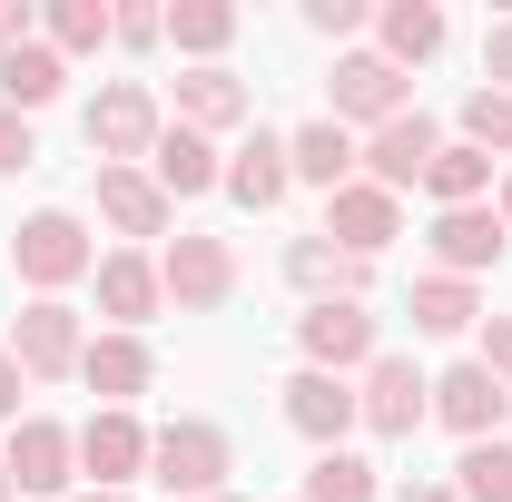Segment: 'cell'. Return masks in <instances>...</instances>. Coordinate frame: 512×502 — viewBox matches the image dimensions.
<instances>
[{
	"instance_id": "6da1fadb",
	"label": "cell",
	"mask_w": 512,
	"mask_h": 502,
	"mask_svg": "<svg viewBox=\"0 0 512 502\" xmlns=\"http://www.w3.org/2000/svg\"><path fill=\"white\" fill-rule=\"evenodd\" d=\"M148 463H158V483H168V502L227 493V434H217V424H168V434L148 443Z\"/></svg>"
},
{
	"instance_id": "7a4b0ae2",
	"label": "cell",
	"mask_w": 512,
	"mask_h": 502,
	"mask_svg": "<svg viewBox=\"0 0 512 502\" xmlns=\"http://www.w3.org/2000/svg\"><path fill=\"white\" fill-rule=\"evenodd\" d=\"M10 266L50 296V286H69V276H89L99 256H89V237H79V217H60V207H40L20 237H10Z\"/></svg>"
},
{
	"instance_id": "3957f363",
	"label": "cell",
	"mask_w": 512,
	"mask_h": 502,
	"mask_svg": "<svg viewBox=\"0 0 512 502\" xmlns=\"http://www.w3.org/2000/svg\"><path fill=\"white\" fill-rule=\"evenodd\" d=\"M434 414V384L414 375L404 355H375L365 365V394H355V424H375V434H414Z\"/></svg>"
},
{
	"instance_id": "277c9868",
	"label": "cell",
	"mask_w": 512,
	"mask_h": 502,
	"mask_svg": "<svg viewBox=\"0 0 512 502\" xmlns=\"http://www.w3.org/2000/svg\"><path fill=\"white\" fill-rule=\"evenodd\" d=\"M296 335H306V365H316V375H345V365H375V315L355 306V296H325V306L306 315Z\"/></svg>"
},
{
	"instance_id": "5b68a950",
	"label": "cell",
	"mask_w": 512,
	"mask_h": 502,
	"mask_svg": "<svg viewBox=\"0 0 512 502\" xmlns=\"http://www.w3.org/2000/svg\"><path fill=\"white\" fill-rule=\"evenodd\" d=\"M10 355H20V375H79L89 335H79V315H69L60 296H40V306H20V335H10Z\"/></svg>"
},
{
	"instance_id": "8992f818",
	"label": "cell",
	"mask_w": 512,
	"mask_h": 502,
	"mask_svg": "<svg viewBox=\"0 0 512 502\" xmlns=\"http://www.w3.org/2000/svg\"><path fill=\"white\" fill-rule=\"evenodd\" d=\"M89 148H99L109 168L148 158V148H158V99H148V89H99V99H89Z\"/></svg>"
},
{
	"instance_id": "52a82bcc",
	"label": "cell",
	"mask_w": 512,
	"mask_h": 502,
	"mask_svg": "<svg viewBox=\"0 0 512 502\" xmlns=\"http://www.w3.org/2000/svg\"><path fill=\"white\" fill-rule=\"evenodd\" d=\"M325 247H345L355 266H365V256H384V247H394V197H384L375 178L335 188V197H325Z\"/></svg>"
},
{
	"instance_id": "ba28073f",
	"label": "cell",
	"mask_w": 512,
	"mask_h": 502,
	"mask_svg": "<svg viewBox=\"0 0 512 502\" xmlns=\"http://www.w3.org/2000/svg\"><path fill=\"white\" fill-rule=\"evenodd\" d=\"M0 463H10V483H20V493H60L69 463H79V434H69V424H50V414H20V434H10V453H0Z\"/></svg>"
},
{
	"instance_id": "9c48e42d",
	"label": "cell",
	"mask_w": 512,
	"mask_h": 502,
	"mask_svg": "<svg viewBox=\"0 0 512 502\" xmlns=\"http://www.w3.org/2000/svg\"><path fill=\"white\" fill-rule=\"evenodd\" d=\"M434 148H444V138H434V119H424V109H404V119H384V128H375L365 168H375V188H384V197H404V188H424Z\"/></svg>"
},
{
	"instance_id": "30bf717a",
	"label": "cell",
	"mask_w": 512,
	"mask_h": 502,
	"mask_svg": "<svg viewBox=\"0 0 512 502\" xmlns=\"http://www.w3.org/2000/svg\"><path fill=\"white\" fill-rule=\"evenodd\" d=\"M345 119H404V69L375 60V50H355V60H335V128Z\"/></svg>"
},
{
	"instance_id": "8fae6325",
	"label": "cell",
	"mask_w": 512,
	"mask_h": 502,
	"mask_svg": "<svg viewBox=\"0 0 512 502\" xmlns=\"http://www.w3.org/2000/svg\"><path fill=\"white\" fill-rule=\"evenodd\" d=\"M158 286L178 296V306H227V286H237V256L217 247V237H178L168 266H158Z\"/></svg>"
},
{
	"instance_id": "7c38bea8",
	"label": "cell",
	"mask_w": 512,
	"mask_h": 502,
	"mask_svg": "<svg viewBox=\"0 0 512 502\" xmlns=\"http://www.w3.org/2000/svg\"><path fill=\"white\" fill-rule=\"evenodd\" d=\"M503 247H512L503 207H444V217H434V256H444V276H473V266H493Z\"/></svg>"
},
{
	"instance_id": "4fadbf2b",
	"label": "cell",
	"mask_w": 512,
	"mask_h": 502,
	"mask_svg": "<svg viewBox=\"0 0 512 502\" xmlns=\"http://www.w3.org/2000/svg\"><path fill=\"white\" fill-rule=\"evenodd\" d=\"M503 404H512V394H503L493 375H483V365H453V375L434 384V414H444V424H453L463 443H493V424H503Z\"/></svg>"
},
{
	"instance_id": "5bb4252c",
	"label": "cell",
	"mask_w": 512,
	"mask_h": 502,
	"mask_svg": "<svg viewBox=\"0 0 512 502\" xmlns=\"http://www.w3.org/2000/svg\"><path fill=\"white\" fill-rule=\"evenodd\" d=\"M286 424H296L306 443H325V453H335V443H345V424H355V394H345V375H316V365H306V375L286 384Z\"/></svg>"
},
{
	"instance_id": "9a60e30c",
	"label": "cell",
	"mask_w": 512,
	"mask_h": 502,
	"mask_svg": "<svg viewBox=\"0 0 512 502\" xmlns=\"http://www.w3.org/2000/svg\"><path fill=\"white\" fill-rule=\"evenodd\" d=\"M148 168H158V197H207V188H227V168H217V148H207L197 128H158Z\"/></svg>"
},
{
	"instance_id": "2e32d148",
	"label": "cell",
	"mask_w": 512,
	"mask_h": 502,
	"mask_svg": "<svg viewBox=\"0 0 512 502\" xmlns=\"http://www.w3.org/2000/svg\"><path fill=\"white\" fill-rule=\"evenodd\" d=\"M286 168H296V178H306V188H355V138H345V128L335 119H306L296 128V138H286Z\"/></svg>"
},
{
	"instance_id": "e0dca14e",
	"label": "cell",
	"mask_w": 512,
	"mask_h": 502,
	"mask_svg": "<svg viewBox=\"0 0 512 502\" xmlns=\"http://www.w3.org/2000/svg\"><path fill=\"white\" fill-rule=\"evenodd\" d=\"M99 217L119 237H168V197H158V178H138V168H99Z\"/></svg>"
},
{
	"instance_id": "ac0fdd59",
	"label": "cell",
	"mask_w": 512,
	"mask_h": 502,
	"mask_svg": "<svg viewBox=\"0 0 512 502\" xmlns=\"http://www.w3.org/2000/svg\"><path fill=\"white\" fill-rule=\"evenodd\" d=\"M79 463L99 473V493H119L128 473L148 463V434H138L128 414H89V424H79Z\"/></svg>"
},
{
	"instance_id": "d6986e66",
	"label": "cell",
	"mask_w": 512,
	"mask_h": 502,
	"mask_svg": "<svg viewBox=\"0 0 512 502\" xmlns=\"http://www.w3.org/2000/svg\"><path fill=\"white\" fill-rule=\"evenodd\" d=\"M79 375H89V394H109V414H128V394H148V345L138 335H99L79 355Z\"/></svg>"
},
{
	"instance_id": "ffe728a7",
	"label": "cell",
	"mask_w": 512,
	"mask_h": 502,
	"mask_svg": "<svg viewBox=\"0 0 512 502\" xmlns=\"http://www.w3.org/2000/svg\"><path fill=\"white\" fill-rule=\"evenodd\" d=\"M60 50H40V40H20V50H0V109H20V119H30V109H50V99H60Z\"/></svg>"
},
{
	"instance_id": "44dd1931",
	"label": "cell",
	"mask_w": 512,
	"mask_h": 502,
	"mask_svg": "<svg viewBox=\"0 0 512 502\" xmlns=\"http://www.w3.org/2000/svg\"><path fill=\"white\" fill-rule=\"evenodd\" d=\"M286 178H296V168H286V138H266V128L227 158V197H237V207H276V197H286Z\"/></svg>"
},
{
	"instance_id": "7402d4cb",
	"label": "cell",
	"mask_w": 512,
	"mask_h": 502,
	"mask_svg": "<svg viewBox=\"0 0 512 502\" xmlns=\"http://www.w3.org/2000/svg\"><path fill=\"white\" fill-rule=\"evenodd\" d=\"M237 119H247V89H237L227 69H188V79H178V128L207 138V128H237Z\"/></svg>"
},
{
	"instance_id": "603a6c76",
	"label": "cell",
	"mask_w": 512,
	"mask_h": 502,
	"mask_svg": "<svg viewBox=\"0 0 512 502\" xmlns=\"http://www.w3.org/2000/svg\"><path fill=\"white\" fill-rule=\"evenodd\" d=\"M158 296H168V286H158V266H148V256H99V306L119 315V325H148Z\"/></svg>"
},
{
	"instance_id": "cb8c5ba5",
	"label": "cell",
	"mask_w": 512,
	"mask_h": 502,
	"mask_svg": "<svg viewBox=\"0 0 512 502\" xmlns=\"http://www.w3.org/2000/svg\"><path fill=\"white\" fill-rule=\"evenodd\" d=\"M424 188L444 197V207H483V188H493V158L463 138V148H434V168H424Z\"/></svg>"
},
{
	"instance_id": "d4e9b609",
	"label": "cell",
	"mask_w": 512,
	"mask_h": 502,
	"mask_svg": "<svg viewBox=\"0 0 512 502\" xmlns=\"http://www.w3.org/2000/svg\"><path fill=\"white\" fill-rule=\"evenodd\" d=\"M444 50V10L434 0H404V10H384V60L404 69V60H434Z\"/></svg>"
},
{
	"instance_id": "484cf974",
	"label": "cell",
	"mask_w": 512,
	"mask_h": 502,
	"mask_svg": "<svg viewBox=\"0 0 512 502\" xmlns=\"http://www.w3.org/2000/svg\"><path fill=\"white\" fill-rule=\"evenodd\" d=\"M306 502H375V463L365 453H316V473H306Z\"/></svg>"
},
{
	"instance_id": "4316f807",
	"label": "cell",
	"mask_w": 512,
	"mask_h": 502,
	"mask_svg": "<svg viewBox=\"0 0 512 502\" xmlns=\"http://www.w3.org/2000/svg\"><path fill=\"white\" fill-rule=\"evenodd\" d=\"M453 473H463V483H453L463 502H512V443H503V434H493V443H463V463H453Z\"/></svg>"
},
{
	"instance_id": "83f0119b",
	"label": "cell",
	"mask_w": 512,
	"mask_h": 502,
	"mask_svg": "<svg viewBox=\"0 0 512 502\" xmlns=\"http://www.w3.org/2000/svg\"><path fill=\"white\" fill-rule=\"evenodd\" d=\"M473 286H463V276H424V286H414V325H424V335H463V325H473Z\"/></svg>"
},
{
	"instance_id": "f1b7e54d",
	"label": "cell",
	"mask_w": 512,
	"mask_h": 502,
	"mask_svg": "<svg viewBox=\"0 0 512 502\" xmlns=\"http://www.w3.org/2000/svg\"><path fill=\"white\" fill-rule=\"evenodd\" d=\"M168 40L207 60V50H227V40H237V10H217V0H178V10H168Z\"/></svg>"
},
{
	"instance_id": "f546056e",
	"label": "cell",
	"mask_w": 512,
	"mask_h": 502,
	"mask_svg": "<svg viewBox=\"0 0 512 502\" xmlns=\"http://www.w3.org/2000/svg\"><path fill=\"white\" fill-rule=\"evenodd\" d=\"M286 276H296V286H345V296H355L365 266H355L345 247H325V237H296V247H286Z\"/></svg>"
},
{
	"instance_id": "4dcf8cb0",
	"label": "cell",
	"mask_w": 512,
	"mask_h": 502,
	"mask_svg": "<svg viewBox=\"0 0 512 502\" xmlns=\"http://www.w3.org/2000/svg\"><path fill=\"white\" fill-rule=\"evenodd\" d=\"M50 40H60V50H99V40H119V10H99V0H60V10H50Z\"/></svg>"
},
{
	"instance_id": "1f68e13d",
	"label": "cell",
	"mask_w": 512,
	"mask_h": 502,
	"mask_svg": "<svg viewBox=\"0 0 512 502\" xmlns=\"http://www.w3.org/2000/svg\"><path fill=\"white\" fill-rule=\"evenodd\" d=\"M463 138H473L483 158L512 148V99H503V89H473V99H463Z\"/></svg>"
},
{
	"instance_id": "d6a6232c",
	"label": "cell",
	"mask_w": 512,
	"mask_h": 502,
	"mask_svg": "<svg viewBox=\"0 0 512 502\" xmlns=\"http://www.w3.org/2000/svg\"><path fill=\"white\" fill-rule=\"evenodd\" d=\"M483 375L512 394V315H493V325H483Z\"/></svg>"
},
{
	"instance_id": "836d02e7",
	"label": "cell",
	"mask_w": 512,
	"mask_h": 502,
	"mask_svg": "<svg viewBox=\"0 0 512 502\" xmlns=\"http://www.w3.org/2000/svg\"><path fill=\"white\" fill-rule=\"evenodd\" d=\"M30 158H40V148H30V119H20V109H0V178H10V168H30Z\"/></svg>"
},
{
	"instance_id": "e575fe53",
	"label": "cell",
	"mask_w": 512,
	"mask_h": 502,
	"mask_svg": "<svg viewBox=\"0 0 512 502\" xmlns=\"http://www.w3.org/2000/svg\"><path fill=\"white\" fill-rule=\"evenodd\" d=\"M483 79H493V89H503V99H512V20H503V30H493V40H483Z\"/></svg>"
},
{
	"instance_id": "d590c367",
	"label": "cell",
	"mask_w": 512,
	"mask_h": 502,
	"mask_svg": "<svg viewBox=\"0 0 512 502\" xmlns=\"http://www.w3.org/2000/svg\"><path fill=\"white\" fill-rule=\"evenodd\" d=\"M306 20H316L325 40H345V30H365V10H355V0H316V10H306Z\"/></svg>"
},
{
	"instance_id": "8d00e7d4",
	"label": "cell",
	"mask_w": 512,
	"mask_h": 502,
	"mask_svg": "<svg viewBox=\"0 0 512 502\" xmlns=\"http://www.w3.org/2000/svg\"><path fill=\"white\" fill-rule=\"evenodd\" d=\"M119 40H138V50H148V40H168V20H158V10H119Z\"/></svg>"
},
{
	"instance_id": "74e56055",
	"label": "cell",
	"mask_w": 512,
	"mask_h": 502,
	"mask_svg": "<svg viewBox=\"0 0 512 502\" xmlns=\"http://www.w3.org/2000/svg\"><path fill=\"white\" fill-rule=\"evenodd\" d=\"M20 384H30V375H20V355H10V345H0V424H10V414H20Z\"/></svg>"
},
{
	"instance_id": "f35d334b",
	"label": "cell",
	"mask_w": 512,
	"mask_h": 502,
	"mask_svg": "<svg viewBox=\"0 0 512 502\" xmlns=\"http://www.w3.org/2000/svg\"><path fill=\"white\" fill-rule=\"evenodd\" d=\"M20 40H30V10H20V0H0V50H20Z\"/></svg>"
},
{
	"instance_id": "ab89813d",
	"label": "cell",
	"mask_w": 512,
	"mask_h": 502,
	"mask_svg": "<svg viewBox=\"0 0 512 502\" xmlns=\"http://www.w3.org/2000/svg\"><path fill=\"white\" fill-rule=\"evenodd\" d=\"M404 502H463L453 483H404Z\"/></svg>"
},
{
	"instance_id": "60d3db41",
	"label": "cell",
	"mask_w": 512,
	"mask_h": 502,
	"mask_svg": "<svg viewBox=\"0 0 512 502\" xmlns=\"http://www.w3.org/2000/svg\"><path fill=\"white\" fill-rule=\"evenodd\" d=\"M503 227H512V168H503Z\"/></svg>"
},
{
	"instance_id": "b9f144b4",
	"label": "cell",
	"mask_w": 512,
	"mask_h": 502,
	"mask_svg": "<svg viewBox=\"0 0 512 502\" xmlns=\"http://www.w3.org/2000/svg\"><path fill=\"white\" fill-rule=\"evenodd\" d=\"M0 502H10V463H0Z\"/></svg>"
},
{
	"instance_id": "7bdbcfd3",
	"label": "cell",
	"mask_w": 512,
	"mask_h": 502,
	"mask_svg": "<svg viewBox=\"0 0 512 502\" xmlns=\"http://www.w3.org/2000/svg\"><path fill=\"white\" fill-rule=\"evenodd\" d=\"M197 502H237V493H197Z\"/></svg>"
},
{
	"instance_id": "ee69618b",
	"label": "cell",
	"mask_w": 512,
	"mask_h": 502,
	"mask_svg": "<svg viewBox=\"0 0 512 502\" xmlns=\"http://www.w3.org/2000/svg\"><path fill=\"white\" fill-rule=\"evenodd\" d=\"M89 502H128V493H89Z\"/></svg>"
}]
</instances>
